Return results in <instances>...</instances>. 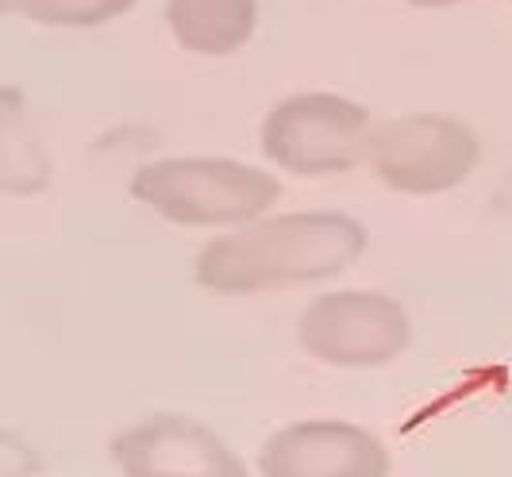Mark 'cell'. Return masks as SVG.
I'll use <instances>...</instances> for the list:
<instances>
[{
    "label": "cell",
    "mask_w": 512,
    "mask_h": 477,
    "mask_svg": "<svg viewBox=\"0 0 512 477\" xmlns=\"http://www.w3.org/2000/svg\"><path fill=\"white\" fill-rule=\"evenodd\" d=\"M366 243L362 220L347 212H278L205 243L193 277L216 297H262L347 274L366 254Z\"/></svg>",
    "instance_id": "cell-1"
},
{
    "label": "cell",
    "mask_w": 512,
    "mask_h": 477,
    "mask_svg": "<svg viewBox=\"0 0 512 477\" xmlns=\"http://www.w3.org/2000/svg\"><path fill=\"white\" fill-rule=\"evenodd\" d=\"M131 197L178 227H239L266 216L282 181L239 158H162L131 177Z\"/></svg>",
    "instance_id": "cell-2"
},
{
    "label": "cell",
    "mask_w": 512,
    "mask_h": 477,
    "mask_svg": "<svg viewBox=\"0 0 512 477\" xmlns=\"http://www.w3.org/2000/svg\"><path fill=\"white\" fill-rule=\"evenodd\" d=\"M374 120L339 93H297L262 120V154L293 177H335L366 162Z\"/></svg>",
    "instance_id": "cell-3"
},
{
    "label": "cell",
    "mask_w": 512,
    "mask_h": 477,
    "mask_svg": "<svg viewBox=\"0 0 512 477\" xmlns=\"http://www.w3.org/2000/svg\"><path fill=\"white\" fill-rule=\"evenodd\" d=\"M301 351L335 370H378L412 343L405 304L378 289H332L305 304L297 320Z\"/></svg>",
    "instance_id": "cell-4"
},
{
    "label": "cell",
    "mask_w": 512,
    "mask_h": 477,
    "mask_svg": "<svg viewBox=\"0 0 512 477\" xmlns=\"http://www.w3.org/2000/svg\"><path fill=\"white\" fill-rule=\"evenodd\" d=\"M482 162V143L455 116L416 112L374 127L366 166L405 197H439L462 185Z\"/></svg>",
    "instance_id": "cell-5"
},
{
    "label": "cell",
    "mask_w": 512,
    "mask_h": 477,
    "mask_svg": "<svg viewBox=\"0 0 512 477\" xmlns=\"http://www.w3.org/2000/svg\"><path fill=\"white\" fill-rule=\"evenodd\" d=\"M120 477H251L243 454L208 424L181 412H154L112 439Z\"/></svg>",
    "instance_id": "cell-6"
},
{
    "label": "cell",
    "mask_w": 512,
    "mask_h": 477,
    "mask_svg": "<svg viewBox=\"0 0 512 477\" xmlns=\"http://www.w3.org/2000/svg\"><path fill=\"white\" fill-rule=\"evenodd\" d=\"M382 439L351 420H297L278 427L258 451V477H389Z\"/></svg>",
    "instance_id": "cell-7"
},
{
    "label": "cell",
    "mask_w": 512,
    "mask_h": 477,
    "mask_svg": "<svg viewBox=\"0 0 512 477\" xmlns=\"http://www.w3.org/2000/svg\"><path fill=\"white\" fill-rule=\"evenodd\" d=\"M166 24L185 51L235 54L258 27V0H166Z\"/></svg>",
    "instance_id": "cell-8"
},
{
    "label": "cell",
    "mask_w": 512,
    "mask_h": 477,
    "mask_svg": "<svg viewBox=\"0 0 512 477\" xmlns=\"http://www.w3.org/2000/svg\"><path fill=\"white\" fill-rule=\"evenodd\" d=\"M51 162L39 135L24 120V108L0 101V193L31 197L47 185Z\"/></svg>",
    "instance_id": "cell-9"
},
{
    "label": "cell",
    "mask_w": 512,
    "mask_h": 477,
    "mask_svg": "<svg viewBox=\"0 0 512 477\" xmlns=\"http://www.w3.org/2000/svg\"><path fill=\"white\" fill-rule=\"evenodd\" d=\"M131 4L135 0H12V12L51 27H97L124 16Z\"/></svg>",
    "instance_id": "cell-10"
},
{
    "label": "cell",
    "mask_w": 512,
    "mask_h": 477,
    "mask_svg": "<svg viewBox=\"0 0 512 477\" xmlns=\"http://www.w3.org/2000/svg\"><path fill=\"white\" fill-rule=\"evenodd\" d=\"M43 454L27 443L24 435L0 427V477H39Z\"/></svg>",
    "instance_id": "cell-11"
},
{
    "label": "cell",
    "mask_w": 512,
    "mask_h": 477,
    "mask_svg": "<svg viewBox=\"0 0 512 477\" xmlns=\"http://www.w3.org/2000/svg\"><path fill=\"white\" fill-rule=\"evenodd\" d=\"M416 8H447V4H459V0H409Z\"/></svg>",
    "instance_id": "cell-12"
},
{
    "label": "cell",
    "mask_w": 512,
    "mask_h": 477,
    "mask_svg": "<svg viewBox=\"0 0 512 477\" xmlns=\"http://www.w3.org/2000/svg\"><path fill=\"white\" fill-rule=\"evenodd\" d=\"M0 12H12V0H0Z\"/></svg>",
    "instance_id": "cell-13"
}]
</instances>
